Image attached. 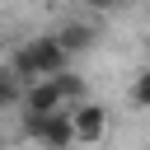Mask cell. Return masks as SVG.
I'll return each mask as SVG.
<instances>
[{
	"instance_id": "cell-1",
	"label": "cell",
	"mask_w": 150,
	"mask_h": 150,
	"mask_svg": "<svg viewBox=\"0 0 150 150\" xmlns=\"http://www.w3.org/2000/svg\"><path fill=\"white\" fill-rule=\"evenodd\" d=\"M61 70H70V52L56 42V33L33 38V42H23V47L9 56V75L23 80V84H33V80H52V75H61Z\"/></svg>"
},
{
	"instance_id": "cell-2",
	"label": "cell",
	"mask_w": 150,
	"mask_h": 150,
	"mask_svg": "<svg viewBox=\"0 0 150 150\" xmlns=\"http://www.w3.org/2000/svg\"><path fill=\"white\" fill-rule=\"evenodd\" d=\"M23 136L47 145V150H70L75 131H70V112H23Z\"/></svg>"
},
{
	"instance_id": "cell-3",
	"label": "cell",
	"mask_w": 150,
	"mask_h": 150,
	"mask_svg": "<svg viewBox=\"0 0 150 150\" xmlns=\"http://www.w3.org/2000/svg\"><path fill=\"white\" fill-rule=\"evenodd\" d=\"M70 112V131H75V145H94V141H103V131H108V108H98V103H70L66 108Z\"/></svg>"
},
{
	"instance_id": "cell-4",
	"label": "cell",
	"mask_w": 150,
	"mask_h": 150,
	"mask_svg": "<svg viewBox=\"0 0 150 150\" xmlns=\"http://www.w3.org/2000/svg\"><path fill=\"white\" fill-rule=\"evenodd\" d=\"M23 108H28V112H61L66 98H61V89H56L52 80H33L28 94H23Z\"/></svg>"
},
{
	"instance_id": "cell-5",
	"label": "cell",
	"mask_w": 150,
	"mask_h": 150,
	"mask_svg": "<svg viewBox=\"0 0 150 150\" xmlns=\"http://www.w3.org/2000/svg\"><path fill=\"white\" fill-rule=\"evenodd\" d=\"M94 38H98V33H94L89 23H66V28H56V42H61L70 56H75V52H89Z\"/></svg>"
},
{
	"instance_id": "cell-6",
	"label": "cell",
	"mask_w": 150,
	"mask_h": 150,
	"mask_svg": "<svg viewBox=\"0 0 150 150\" xmlns=\"http://www.w3.org/2000/svg\"><path fill=\"white\" fill-rule=\"evenodd\" d=\"M52 84L61 89V98H66V108H70V103H84V80H80V75H70V70H61V75H52Z\"/></svg>"
},
{
	"instance_id": "cell-7",
	"label": "cell",
	"mask_w": 150,
	"mask_h": 150,
	"mask_svg": "<svg viewBox=\"0 0 150 150\" xmlns=\"http://www.w3.org/2000/svg\"><path fill=\"white\" fill-rule=\"evenodd\" d=\"M131 98H136L141 108H150V70H141V75H136V84H131Z\"/></svg>"
},
{
	"instance_id": "cell-8",
	"label": "cell",
	"mask_w": 150,
	"mask_h": 150,
	"mask_svg": "<svg viewBox=\"0 0 150 150\" xmlns=\"http://www.w3.org/2000/svg\"><path fill=\"white\" fill-rule=\"evenodd\" d=\"M14 98H19V80H14L9 70H5V75H0V108H9Z\"/></svg>"
},
{
	"instance_id": "cell-9",
	"label": "cell",
	"mask_w": 150,
	"mask_h": 150,
	"mask_svg": "<svg viewBox=\"0 0 150 150\" xmlns=\"http://www.w3.org/2000/svg\"><path fill=\"white\" fill-rule=\"evenodd\" d=\"M84 5H89V9H98V14H103V9H117V5H122V0H84Z\"/></svg>"
},
{
	"instance_id": "cell-10",
	"label": "cell",
	"mask_w": 150,
	"mask_h": 150,
	"mask_svg": "<svg viewBox=\"0 0 150 150\" xmlns=\"http://www.w3.org/2000/svg\"><path fill=\"white\" fill-rule=\"evenodd\" d=\"M0 150H5V131H0Z\"/></svg>"
},
{
	"instance_id": "cell-11",
	"label": "cell",
	"mask_w": 150,
	"mask_h": 150,
	"mask_svg": "<svg viewBox=\"0 0 150 150\" xmlns=\"http://www.w3.org/2000/svg\"><path fill=\"white\" fill-rule=\"evenodd\" d=\"M145 52H150V38H145Z\"/></svg>"
}]
</instances>
